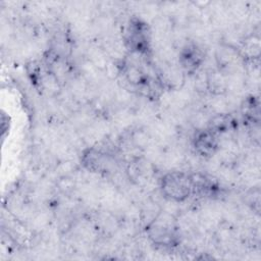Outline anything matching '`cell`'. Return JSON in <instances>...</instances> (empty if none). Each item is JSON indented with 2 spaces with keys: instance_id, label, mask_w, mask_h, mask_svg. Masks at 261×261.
Here are the masks:
<instances>
[{
  "instance_id": "3",
  "label": "cell",
  "mask_w": 261,
  "mask_h": 261,
  "mask_svg": "<svg viewBox=\"0 0 261 261\" xmlns=\"http://www.w3.org/2000/svg\"><path fill=\"white\" fill-rule=\"evenodd\" d=\"M196 147L202 154L208 155L213 153L214 148L216 147L215 139L212 134L208 132H204L203 134L199 135L196 140Z\"/></svg>"
},
{
  "instance_id": "4",
  "label": "cell",
  "mask_w": 261,
  "mask_h": 261,
  "mask_svg": "<svg viewBox=\"0 0 261 261\" xmlns=\"http://www.w3.org/2000/svg\"><path fill=\"white\" fill-rule=\"evenodd\" d=\"M184 66L187 68H195L201 61V55L199 50L194 47H188V50L182 54Z\"/></svg>"
},
{
  "instance_id": "2",
  "label": "cell",
  "mask_w": 261,
  "mask_h": 261,
  "mask_svg": "<svg viewBox=\"0 0 261 261\" xmlns=\"http://www.w3.org/2000/svg\"><path fill=\"white\" fill-rule=\"evenodd\" d=\"M128 42L133 50L138 53H145L148 50V38L146 27L137 21L132 23L128 29Z\"/></svg>"
},
{
  "instance_id": "1",
  "label": "cell",
  "mask_w": 261,
  "mask_h": 261,
  "mask_svg": "<svg viewBox=\"0 0 261 261\" xmlns=\"http://www.w3.org/2000/svg\"><path fill=\"white\" fill-rule=\"evenodd\" d=\"M162 189L170 199L180 201L189 197L194 189L193 178L184 173L173 172L163 178Z\"/></svg>"
}]
</instances>
